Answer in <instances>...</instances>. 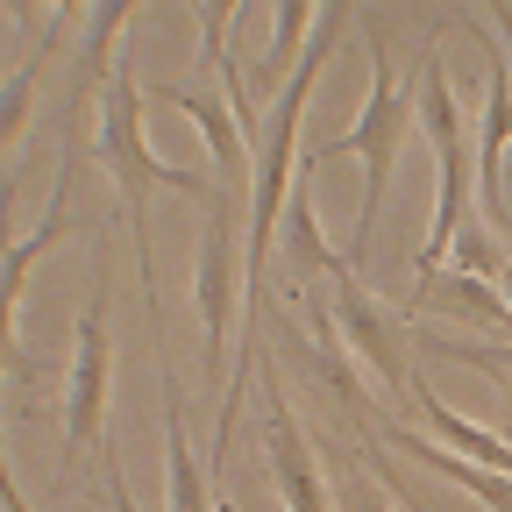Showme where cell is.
Listing matches in <instances>:
<instances>
[{"instance_id": "6da1fadb", "label": "cell", "mask_w": 512, "mask_h": 512, "mask_svg": "<svg viewBox=\"0 0 512 512\" xmlns=\"http://www.w3.org/2000/svg\"><path fill=\"white\" fill-rule=\"evenodd\" d=\"M363 43H370V100H363V121L342 128V136H320L306 143V171L313 164H335V157H363V207H356V235H349V264L363 271V256H370V235H377V214H384V192H392V171H399V143H406V128L420 121L413 114V93L399 79V57L392 43H384V22L370 15L363 22Z\"/></svg>"}, {"instance_id": "7a4b0ae2", "label": "cell", "mask_w": 512, "mask_h": 512, "mask_svg": "<svg viewBox=\"0 0 512 512\" xmlns=\"http://www.w3.org/2000/svg\"><path fill=\"white\" fill-rule=\"evenodd\" d=\"M100 157H107V171H114V185H121L128 228H136V271H143V292H150V320H157L150 192H157V185H171V192H185V200L214 207V192H221V185H207L200 171H178L171 157H157V150H150V136H143V86H136V72H128V57L114 64V86H107V100H100Z\"/></svg>"}, {"instance_id": "3957f363", "label": "cell", "mask_w": 512, "mask_h": 512, "mask_svg": "<svg viewBox=\"0 0 512 512\" xmlns=\"http://www.w3.org/2000/svg\"><path fill=\"white\" fill-rule=\"evenodd\" d=\"M413 114L427 128V143H434V171H441V192H434V228L420 242V271L413 278H434L448 271V256H456V242L477 228V150L463 136V107H456V86H448L441 72V50L420 57V93H413Z\"/></svg>"}, {"instance_id": "277c9868", "label": "cell", "mask_w": 512, "mask_h": 512, "mask_svg": "<svg viewBox=\"0 0 512 512\" xmlns=\"http://www.w3.org/2000/svg\"><path fill=\"white\" fill-rule=\"evenodd\" d=\"M249 207H242V192H214V207H207V228H200V264H192V299H200V356H207V384H214V399H228V320L249 313Z\"/></svg>"}, {"instance_id": "5b68a950", "label": "cell", "mask_w": 512, "mask_h": 512, "mask_svg": "<svg viewBox=\"0 0 512 512\" xmlns=\"http://www.w3.org/2000/svg\"><path fill=\"white\" fill-rule=\"evenodd\" d=\"M72 377H64V463H86L100 456V434H107V249H100V271H93V299L79 313V335H72Z\"/></svg>"}, {"instance_id": "8992f818", "label": "cell", "mask_w": 512, "mask_h": 512, "mask_svg": "<svg viewBox=\"0 0 512 512\" xmlns=\"http://www.w3.org/2000/svg\"><path fill=\"white\" fill-rule=\"evenodd\" d=\"M328 328L342 335V349L384 384V392H413V335L399 328V313H384L370 292H363V271H342L335 278V299H328Z\"/></svg>"}, {"instance_id": "52a82bcc", "label": "cell", "mask_w": 512, "mask_h": 512, "mask_svg": "<svg viewBox=\"0 0 512 512\" xmlns=\"http://www.w3.org/2000/svg\"><path fill=\"white\" fill-rule=\"evenodd\" d=\"M264 456H271V484H278L285 512H335V491L320 477V448L306 441L278 370H264Z\"/></svg>"}, {"instance_id": "ba28073f", "label": "cell", "mask_w": 512, "mask_h": 512, "mask_svg": "<svg viewBox=\"0 0 512 512\" xmlns=\"http://www.w3.org/2000/svg\"><path fill=\"white\" fill-rule=\"evenodd\" d=\"M157 377H164V512H221L207 463L192 456V441H185V399H178L171 356L157 363Z\"/></svg>"}, {"instance_id": "9c48e42d", "label": "cell", "mask_w": 512, "mask_h": 512, "mask_svg": "<svg viewBox=\"0 0 512 512\" xmlns=\"http://www.w3.org/2000/svg\"><path fill=\"white\" fill-rule=\"evenodd\" d=\"M150 100L178 107V114H185L192 128H200V136H207V150H214V171H221V185L249 200V178H256V150H249V136H242V121H228V107H221L214 93H185V86H157Z\"/></svg>"}, {"instance_id": "30bf717a", "label": "cell", "mask_w": 512, "mask_h": 512, "mask_svg": "<svg viewBox=\"0 0 512 512\" xmlns=\"http://www.w3.org/2000/svg\"><path fill=\"white\" fill-rule=\"evenodd\" d=\"M342 271H356V264H342V249H328V235H320L313 185H306V164H299V192H292V207H285V271H278V285H285V299H299L320 278L335 285Z\"/></svg>"}, {"instance_id": "8fae6325", "label": "cell", "mask_w": 512, "mask_h": 512, "mask_svg": "<svg viewBox=\"0 0 512 512\" xmlns=\"http://www.w3.org/2000/svg\"><path fill=\"white\" fill-rule=\"evenodd\" d=\"M384 441L399 448V456H413V463H427L441 484H456L463 498H477L484 512H512V477H498V470H484V463H470V456H456V448H441L434 434H420V427H384Z\"/></svg>"}, {"instance_id": "7c38bea8", "label": "cell", "mask_w": 512, "mask_h": 512, "mask_svg": "<svg viewBox=\"0 0 512 512\" xmlns=\"http://www.w3.org/2000/svg\"><path fill=\"white\" fill-rule=\"evenodd\" d=\"M413 406H420V420H427V434H434L441 448H456V456H470V463H484V470L512 477V441H505V434H491V427H477V420H463V413H456V406H448L434 384H427V370L413 377Z\"/></svg>"}, {"instance_id": "4fadbf2b", "label": "cell", "mask_w": 512, "mask_h": 512, "mask_svg": "<svg viewBox=\"0 0 512 512\" xmlns=\"http://www.w3.org/2000/svg\"><path fill=\"white\" fill-rule=\"evenodd\" d=\"M413 313H463L477 328H512V313L498 299L491 278H463V271H434V278H413Z\"/></svg>"}, {"instance_id": "5bb4252c", "label": "cell", "mask_w": 512, "mask_h": 512, "mask_svg": "<svg viewBox=\"0 0 512 512\" xmlns=\"http://www.w3.org/2000/svg\"><path fill=\"white\" fill-rule=\"evenodd\" d=\"M64 22H79V8H57V22L22 50L8 93H0V157H15V143H22V128H29V100H36V86H43V64H50V43H57V29H64Z\"/></svg>"}, {"instance_id": "9a60e30c", "label": "cell", "mask_w": 512, "mask_h": 512, "mask_svg": "<svg viewBox=\"0 0 512 512\" xmlns=\"http://www.w3.org/2000/svg\"><path fill=\"white\" fill-rule=\"evenodd\" d=\"M328 456H342L335 463V512H399L392 505V484L370 470L363 448H328Z\"/></svg>"}, {"instance_id": "2e32d148", "label": "cell", "mask_w": 512, "mask_h": 512, "mask_svg": "<svg viewBox=\"0 0 512 512\" xmlns=\"http://www.w3.org/2000/svg\"><path fill=\"white\" fill-rule=\"evenodd\" d=\"M313 22H320V8H299V0H285V8H278V29H271V50L256 57V79H285V64L306 57L299 36H313Z\"/></svg>"}, {"instance_id": "e0dca14e", "label": "cell", "mask_w": 512, "mask_h": 512, "mask_svg": "<svg viewBox=\"0 0 512 512\" xmlns=\"http://www.w3.org/2000/svg\"><path fill=\"white\" fill-rule=\"evenodd\" d=\"M100 498H107V512H136V498H128V484H121V470H114V463L100 470Z\"/></svg>"}, {"instance_id": "ac0fdd59", "label": "cell", "mask_w": 512, "mask_h": 512, "mask_svg": "<svg viewBox=\"0 0 512 512\" xmlns=\"http://www.w3.org/2000/svg\"><path fill=\"white\" fill-rule=\"evenodd\" d=\"M484 22L498 29V50H505V64H512V0H491V8H484Z\"/></svg>"}, {"instance_id": "d6986e66", "label": "cell", "mask_w": 512, "mask_h": 512, "mask_svg": "<svg viewBox=\"0 0 512 512\" xmlns=\"http://www.w3.org/2000/svg\"><path fill=\"white\" fill-rule=\"evenodd\" d=\"M8 512H36V505H29V491H22V477H15V470H8Z\"/></svg>"}, {"instance_id": "ffe728a7", "label": "cell", "mask_w": 512, "mask_h": 512, "mask_svg": "<svg viewBox=\"0 0 512 512\" xmlns=\"http://www.w3.org/2000/svg\"><path fill=\"white\" fill-rule=\"evenodd\" d=\"M498 299H505V313H512V264L498 271Z\"/></svg>"}]
</instances>
